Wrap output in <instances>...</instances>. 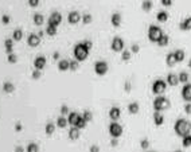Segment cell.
Returning a JSON list of instances; mask_svg holds the SVG:
<instances>
[{
  "label": "cell",
  "instance_id": "obj_42",
  "mask_svg": "<svg viewBox=\"0 0 191 152\" xmlns=\"http://www.w3.org/2000/svg\"><path fill=\"white\" fill-rule=\"evenodd\" d=\"M92 20H93V16H92L90 14H85V15L82 16L83 24H89V23H92Z\"/></svg>",
  "mask_w": 191,
  "mask_h": 152
},
{
  "label": "cell",
  "instance_id": "obj_57",
  "mask_svg": "<svg viewBox=\"0 0 191 152\" xmlns=\"http://www.w3.org/2000/svg\"><path fill=\"white\" fill-rule=\"evenodd\" d=\"M53 58L54 59H59V51H55V53L53 54Z\"/></svg>",
  "mask_w": 191,
  "mask_h": 152
},
{
  "label": "cell",
  "instance_id": "obj_35",
  "mask_svg": "<svg viewBox=\"0 0 191 152\" xmlns=\"http://www.w3.org/2000/svg\"><path fill=\"white\" fill-rule=\"evenodd\" d=\"M22 38H23V31L20 30V28L14 30V33H12V39H14V41H20Z\"/></svg>",
  "mask_w": 191,
  "mask_h": 152
},
{
  "label": "cell",
  "instance_id": "obj_41",
  "mask_svg": "<svg viewBox=\"0 0 191 152\" xmlns=\"http://www.w3.org/2000/svg\"><path fill=\"white\" fill-rule=\"evenodd\" d=\"M7 61L10 62V64H16L18 62V55H16L15 53H11V54H7Z\"/></svg>",
  "mask_w": 191,
  "mask_h": 152
},
{
  "label": "cell",
  "instance_id": "obj_28",
  "mask_svg": "<svg viewBox=\"0 0 191 152\" xmlns=\"http://www.w3.org/2000/svg\"><path fill=\"white\" fill-rule=\"evenodd\" d=\"M33 20H34V23H35L36 26H42L43 22H45V18H43L42 14H34Z\"/></svg>",
  "mask_w": 191,
  "mask_h": 152
},
{
  "label": "cell",
  "instance_id": "obj_44",
  "mask_svg": "<svg viewBox=\"0 0 191 152\" xmlns=\"http://www.w3.org/2000/svg\"><path fill=\"white\" fill-rule=\"evenodd\" d=\"M40 76H42V70H38V69H35V70L31 73V77H33L34 79H38Z\"/></svg>",
  "mask_w": 191,
  "mask_h": 152
},
{
  "label": "cell",
  "instance_id": "obj_16",
  "mask_svg": "<svg viewBox=\"0 0 191 152\" xmlns=\"http://www.w3.org/2000/svg\"><path fill=\"white\" fill-rule=\"evenodd\" d=\"M153 123H155L156 127H160V125L164 123V116L160 113V112L155 110V113H153Z\"/></svg>",
  "mask_w": 191,
  "mask_h": 152
},
{
  "label": "cell",
  "instance_id": "obj_14",
  "mask_svg": "<svg viewBox=\"0 0 191 152\" xmlns=\"http://www.w3.org/2000/svg\"><path fill=\"white\" fill-rule=\"evenodd\" d=\"M121 116V110L118 107H112L111 109H109V117H111L113 121H116V120H118Z\"/></svg>",
  "mask_w": 191,
  "mask_h": 152
},
{
  "label": "cell",
  "instance_id": "obj_32",
  "mask_svg": "<svg viewBox=\"0 0 191 152\" xmlns=\"http://www.w3.org/2000/svg\"><path fill=\"white\" fill-rule=\"evenodd\" d=\"M67 124H69V123H67V119H66L65 116H61V117H58V119H57V127L65 128Z\"/></svg>",
  "mask_w": 191,
  "mask_h": 152
},
{
  "label": "cell",
  "instance_id": "obj_46",
  "mask_svg": "<svg viewBox=\"0 0 191 152\" xmlns=\"http://www.w3.org/2000/svg\"><path fill=\"white\" fill-rule=\"evenodd\" d=\"M77 69H78V61H77V59H76V61H71L70 62V70H77Z\"/></svg>",
  "mask_w": 191,
  "mask_h": 152
},
{
  "label": "cell",
  "instance_id": "obj_48",
  "mask_svg": "<svg viewBox=\"0 0 191 152\" xmlns=\"http://www.w3.org/2000/svg\"><path fill=\"white\" fill-rule=\"evenodd\" d=\"M10 20H11V18L8 15H3L2 16V23L3 24H8V23H10Z\"/></svg>",
  "mask_w": 191,
  "mask_h": 152
},
{
  "label": "cell",
  "instance_id": "obj_45",
  "mask_svg": "<svg viewBox=\"0 0 191 152\" xmlns=\"http://www.w3.org/2000/svg\"><path fill=\"white\" fill-rule=\"evenodd\" d=\"M139 51H140V46L139 45H136V43H133L131 46V53H139Z\"/></svg>",
  "mask_w": 191,
  "mask_h": 152
},
{
  "label": "cell",
  "instance_id": "obj_29",
  "mask_svg": "<svg viewBox=\"0 0 191 152\" xmlns=\"http://www.w3.org/2000/svg\"><path fill=\"white\" fill-rule=\"evenodd\" d=\"M45 132H46V135H47V136H51V135L55 132V125H54L53 123H47V124H46V127H45Z\"/></svg>",
  "mask_w": 191,
  "mask_h": 152
},
{
  "label": "cell",
  "instance_id": "obj_18",
  "mask_svg": "<svg viewBox=\"0 0 191 152\" xmlns=\"http://www.w3.org/2000/svg\"><path fill=\"white\" fill-rule=\"evenodd\" d=\"M167 84L171 85V86H176V85L179 84V77L174 73H170L168 76H167Z\"/></svg>",
  "mask_w": 191,
  "mask_h": 152
},
{
  "label": "cell",
  "instance_id": "obj_49",
  "mask_svg": "<svg viewBox=\"0 0 191 152\" xmlns=\"http://www.w3.org/2000/svg\"><path fill=\"white\" fill-rule=\"evenodd\" d=\"M28 4H30V7H38L39 0H28Z\"/></svg>",
  "mask_w": 191,
  "mask_h": 152
},
{
  "label": "cell",
  "instance_id": "obj_30",
  "mask_svg": "<svg viewBox=\"0 0 191 152\" xmlns=\"http://www.w3.org/2000/svg\"><path fill=\"white\" fill-rule=\"evenodd\" d=\"M168 41H170V38H168V35H166V34H163V35L159 38V41L156 42L159 46H161V47H164V46H167L168 45Z\"/></svg>",
  "mask_w": 191,
  "mask_h": 152
},
{
  "label": "cell",
  "instance_id": "obj_52",
  "mask_svg": "<svg viewBox=\"0 0 191 152\" xmlns=\"http://www.w3.org/2000/svg\"><path fill=\"white\" fill-rule=\"evenodd\" d=\"M160 2L164 7H170V5H172V0H160Z\"/></svg>",
  "mask_w": 191,
  "mask_h": 152
},
{
  "label": "cell",
  "instance_id": "obj_40",
  "mask_svg": "<svg viewBox=\"0 0 191 152\" xmlns=\"http://www.w3.org/2000/svg\"><path fill=\"white\" fill-rule=\"evenodd\" d=\"M82 117L85 119L86 123H89V121H92V120H93V113H92L90 110H85L82 113Z\"/></svg>",
  "mask_w": 191,
  "mask_h": 152
},
{
  "label": "cell",
  "instance_id": "obj_37",
  "mask_svg": "<svg viewBox=\"0 0 191 152\" xmlns=\"http://www.w3.org/2000/svg\"><path fill=\"white\" fill-rule=\"evenodd\" d=\"M178 77H179V82H182V84H187V82H189V78H190L189 73H186V71H182Z\"/></svg>",
  "mask_w": 191,
  "mask_h": 152
},
{
  "label": "cell",
  "instance_id": "obj_17",
  "mask_svg": "<svg viewBox=\"0 0 191 152\" xmlns=\"http://www.w3.org/2000/svg\"><path fill=\"white\" fill-rule=\"evenodd\" d=\"M58 70L59 71L70 70V61H67V59H59V62H58Z\"/></svg>",
  "mask_w": 191,
  "mask_h": 152
},
{
  "label": "cell",
  "instance_id": "obj_7",
  "mask_svg": "<svg viewBox=\"0 0 191 152\" xmlns=\"http://www.w3.org/2000/svg\"><path fill=\"white\" fill-rule=\"evenodd\" d=\"M108 64H106L105 61H98L96 62L94 65V71L96 74H98V76H104V74H106V71H108Z\"/></svg>",
  "mask_w": 191,
  "mask_h": 152
},
{
  "label": "cell",
  "instance_id": "obj_24",
  "mask_svg": "<svg viewBox=\"0 0 191 152\" xmlns=\"http://www.w3.org/2000/svg\"><path fill=\"white\" fill-rule=\"evenodd\" d=\"M152 7H153V4H152L151 0H143V2H141V10L146 11V12L151 11Z\"/></svg>",
  "mask_w": 191,
  "mask_h": 152
},
{
  "label": "cell",
  "instance_id": "obj_1",
  "mask_svg": "<svg viewBox=\"0 0 191 152\" xmlns=\"http://www.w3.org/2000/svg\"><path fill=\"white\" fill-rule=\"evenodd\" d=\"M174 131L178 136L183 137L184 135L191 133V123L186 119H179L175 121V125H174Z\"/></svg>",
  "mask_w": 191,
  "mask_h": 152
},
{
  "label": "cell",
  "instance_id": "obj_34",
  "mask_svg": "<svg viewBox=\"0 0 191 152\" xmlns=\"http://www.w3.org/2000/svg\"><path fill=\"white\" fill-rule=\"evenodd\" d=\"M88 124V123L85 121V119H83L82 116H78V119H77V123H76V125L74 127H77V128H80V129H82V128H85V125Z\"/></svg>",
  "mask_w": 191,
  "mask_h": 152
},
{
  "label": "cell",
  "instance_id": "obj_3",
  "mask_svg": "<svg viewBox=\"0 0 191 152\" xmlns=\"http://www.w3.org/2000/svg\"><path fill=\"white\" fill-rule=\"evenodd\" d=\"M170 105H171L170 100L167 98V97H163L161 94L158 97V98L153 100V109H155V110H158V112L166 110V109L170 108Z\"/></svg>",
  "mask_w": 191,
  "mask_h": 152
},
{
  "label": "cell",
  "instance_id": "obj_6",
  "mask_svg": "<svg viewBox=\"0 0 191 152\" xmlns=\"http://www.w3.org/2000/svg\"><path fill=\"white\" fill-rule=\"evenodd\" d=\"M109 135H111L112 137H120L121 135H123V127H121L118 123L113 121L111 125H109Z\"/></svg>",
  "mask_w": 191,
  "mask_h": 152
},
{
  "label": "cell",
  "instance_id": "obj_47",
  "mask_svg": "<svg viewBox=\"0 0 191 152\" xmlns=\"http://www.w3.org/2000/svg\"><path fill=\"white\" fill-rule=\"evenodd\" d=\"M61 113H62V116H65V114H69V108H67V105H62V107H61Z\"/></svg>",
  "mask_w": 191,
  "mask_h": 152
},
{
  "label": "cell",
  "instance_id": "obj_22",
  "mask_svg": "<svg viewBox=\"0 0 191 152\" xmlns=\"http://www.w3.org/2000/svg\"><path fill=\"white\" fill-rule=\"evenodd\" d=\"M14 39H10V38H7L4 41V47H5V53L7 54H11V53H14Z\"/></svg>",
  "mask_w": 191,
  "mask_h": 152
},
{
  "label": "cell",
  "instance_id": "obj_58",
  "mask_svg": "<svg viewBox=\"0 0 191 152\" xmlns=\"http://www.w3.org/2000/svg\"><path fill=\"white\" fill-rule=\"evenodd\" d=\"M15 151H16V152H23L24 150H23L22 147H16V148H15Z\"/></svg>",
  "mask_w": 191,
  "mask_h": 152
},
{
  "label": "cell",
  "instance_id": "obj_26",
  "mask_svg": "<svg viewBox=\"0 0 191 152\" xmlns=\"http://www.w3.org/2000/svg\"><path fill=\"white\" fill-rule=\"evenodd\" d=\"M139 109H140V105H139L137 102H131V104L128 105V112H129L131 114L139 113Z\"/></svg>",
  "mask_w": 191,
  "mask_h": 152
},
{
  "label": "cell",
  "instance_id": "obj_2",
  "mask_svg": "<svg viewBox=\"0 0 191 152\" xmlns=\"http://www.w3.org/2000/svg\"><path fill=\"white\" fill-rule=\"evenodd\" d=\"M88 55H89V48H86L85 46H83V43L76 45V47H74V58H76L78 62L85 61V59L88 58Z\"/></svg>",
  "mask_w": 191,
  "mask_h": 152
},
{
  "label": "cell",
  "instance_id": "obj_15",
  "mask_svg": "<svg viewBox=\"0 0 191 152\" xmlns=\"http://www.w3.org/2000/svg\"><path fill=\"white\" fill-rule=\"evenodd\" d=\"M121 20H123V16H121L120 12H114L113 15L111 16V23L114 27H118V26L121 24Z\"/></svg>",
  "mask_w": 191,
  "mask_h": 152
},
{
  "label": "cell",
  "instance_id": "obj_19",
  "mask_svg": "<svg viewBox=\"0 0 191 152\" xmlns=\"http://www.w3.org/2000/svg\"><path fill=\"white\" fill-rule=\"evenodd\" d=\"M179 28H180L182 31H190L191 30V16L184 19V20L179 24Z\"/></svg>",
  "mask_w": 191,
  "mask_h": 152
},
{
  "label": "cell",
  "instance_id": "obj_20",
  "mask_svg": "<svg viewBox=\"0 0 191 152\" xmlns=\"http://www.w3.org/2000/svg\"><path fill=\"white\" fill-rule=\"evenodd\" d=\"M81 132H80V128L77 127H71L70 131H69V139L70 140H77L78 137H80Z\"/></svg>",
  "mask_w": 191,
  "mask_h": 152
},
{
  "label": "cell",
  "instance_id": "obj_53",
  "mask_svg": "<svg viewBox=\"0 0 191 152\" xmlns=\"http://www.w3.org/2000/svg\"><path fill=\"white\" fill-rule=\"evenodd\" d=\"M124 89H125V92H131V82L129 81H125V84H124Z\"/></svg>",
  "mask_w": 191,
  "mask_h": 152
},
{
  "label": "cell",
  "instance_id": "obj_12",
  "mask_svg": "<svg viewBox=\"0 0 191 152\" xmlns=\"http://www.w3.org/2000/svg\"><path fill=\"white\" fill-rule=\"evenodd\" d=\"M80 20H81V15H80L78 11H71V12H69L67 22L70 23V24H77Z\"/></svg>",
  "mask_w": 191,
  "mask_h": 152
},
{
  "label": "cell",
  "instance_id": "obj_43",
  "mask_svg": "<svg viewBox=\"0 0 191 152\" xmlns=\"http://www.w3.org/2000/svg\"><path fill=\"white\" fill-rule=\"evenodd\" d=\"M140 147H141V150H148V148H149V140L148 139H143L140 141Z\"/></svg>",
  "mask_w": 191,
  "mask_h": 152
},
{
  "label": "cell",
  "instance_id": "obj_23",
  "mask_svg": "<svg viewBox=\"0 0 191 152\" xmlns=\"http://www.w3.org/2000/svg\"><path fill=\"white\" fill-rule=\"evenodd\" d=\"M14 90H15V86H14L12 82L7 81L3 84V92H4V93H12Z\"/></svg>",
  "mask_w": 191,
  "mask_h": 152
},
{
  "label": "cell",
  "instance_id": "obj_11",
  "mask_svg": "<svg viewBox=\"0 0 191 152\" xmlns=\"http://www.w3.org/2000/svg\"><path fill=\"white\" fill-rule=\"evenodd\" d=\"M46 62H47L46 61V57H43V55L36 57V58L34 59V67L38 69V70H43L46 66Z\"/></svg>",
  "mask_w": 191,
  "mask_h": 152
},
{
  "label": "cell",
  "instance_id": "obj_10",
  "mask_svg": "<svg viewBox=\"0 0 191 152\" xmlns=\"http://www.w3.org/2000/svg\"><path fill=\"white\" fill-rule=\"evenodd\" d=\"M182 97H183V100L186 102H191V84L190 82L184 84L183 89H182Z\"/></svg>",
  "mask_w": 191,
  "mask_h": 152
},
{
  "label": "cell",
  "instance_id": "obj_38",
  "mask_svg": "<svg viewBox=\"0 0 191 152\" xmlns=\"http://www.w3.org/2000/svg\"><path fill=\"white\" fill-rule=\"evenodd\" d=\"M46 34H47V35H50V36H54L57 34V27H55V26L49 24L47 27H46Z\"/></svg>",
  "mask_w": 191,
  "mask_h": 152
},
{
  "label": "cell",
  "instance_id": "obj_25",
  "mask_svg": "<svg viewBox=\"0 0 191 152\" xmlns=\"http://www.w3.org/2000/svg\"><path fill=\"white\" fill-rule=\"evenodd\" d=\"M174 55H175V59L176 62H182L184 59V57H186V54H184L183 50H180V48H178V50L174 51Z\"/></svg>",
  "mask_w": 191,
  "mask_h": 152
},
{
  "label": "cell",
  "instance_id": "obj_4",
  "mask_svg": "<svg viewBox=\"0 0 191 152\" xmlns=\"http://www.w3.org/2000/svg\"><path fill=\"white\" fill-rule=\"evenodd\" d=\"M167 89V82L163 81V79H156L152 84V93L156 94V96H160L166 92Z\"/></svg>",
  "mask_w": 191,
  "mask_h": 152
},
{
  "label": "cell",
  "instance_id": "obj_36",
  "mask_svg": "<svg viewBox=\"0 0 191 152\" xmlns=\"http://www.w3.org/2000/svg\"><path fill=\"white\" fill-rule=\"evenodd\" d=\"M131 57H132L131 50H123L121 51V59H123L124 62H128L129 59H131Z\"/></svg>",
  "mask_w": 191,
  "mask_h": 152
},
{
  "label": "cell",
  "instance_id": "obj_8",
  "mask_svg": "<svg viewBox=\"0 0 191 152\" xmlns=\"http://www.w3.org/2000/svg\"><path fill=\"white\" fill-rule=\"evenodd\" d=\"M111 48L116 53H120V51L124 50V41L120 38V36H114L113 41L111 43Z\"/></svg>",
  "mask_w": 191,
  "mask_h": 152
},
{
  "label": "cell",
  "instance_id": "obj_39",
  "mask_svg": "<svg viewBox=\"0 0 191 152\" xmlns=\"http://www.w3.org/2000/svg\"><path fill=\"white\" fill-rule=\"evenodd\" d=\"M26 150H27V152H38L39 151V145L35 144V143H30Z\"/></svg>",
  "mask_w": 191,
  "mask_h": 152
},
{
  "label": "cell",
  "instance_id": "obj_27",
  "mask_svg": "<svg viewBox=\"0 0 191 152\" xmlns=\"http://www.w3.org/2000/svg\"><path fill=\"white\" fill-rule=\"evenodd\" d=\"M156 19H158L160 23H164L168 20V12H166V11H160V12H158V15H156Z\"/></svg>",
  "mask_w": 191,
  "mask_h": 152
},
{
  "label": "cell",
  "instance_id": "obj_13",
  "mask_svg": "<svg viewBox=\"0 0 191 152\" xmlns=\"http://www.w3.org/2000/svg\"><path fill=\"white\" fill-rule=\"evenodd\" d=\"M27 43H28V46H31V47H36V46H39V43H40V38L36 34H30L27 38Z\"/></svg>",
  "mask_w": 191,
  "mask_h": 152
},
{
  "label": "cell",
  "instance_id": "obj_50",
  "mask_svg": "<svg viewBox=\"0 0 191 152\" xmlns=\"http://www.w3.org/2000/svg\"><path fill=\"white\" fill-rule=\"evenodd\" d=\"M184 112H186L187 114H191V102H187V104L184 105Z\"/></svg>",
  "mask_w": 191,
  "mask_h": 152
},
{
  "label": "cell",
  "instance_id": "obj_5",
  "mask_svg": "<svg viewBox=\"0 0 191 152\" xmlns=\"http://www.w3.org/2000/svg\"><path fill=\"white\" fill-rule=\"evenodd\" d=\"M163 35V31H161L160 27H158V26H151V27L148 28V38L149 41L152 42H158L159 38Z\"/></svg>",
  "mask_w": 191,
  "mask_h": 152
},
{
  "label": "cell",
  "instance_id": "obj_33",
  "mask_svg": "<svg viewBox=\"0 0 191 152\" xmlns=\"http://www.w3.org/2000/svg\"><path fill=\"white\" fill-rule=\"evenodd\" d=\"M182 145H183L184 148L191 147V133L184 135V136H183V140H182Z\"/></svg>",
  "mask_w": 191,
  "mask_h": 152
},
{
  "label": "cell",
  "instance_id": "obj_9",
  "mask_svg": "<svg viewBox=\"0 0 191 152\" xmlns=\"http://www.w3.org/2000/svg\"><path fill=\"white\" fill-rule=\"evenodd\" d=\"M61 22H62V15H61L59 12H53L50 15V18H49V24H51V26H55V27H58V26L61 24Z\"/></svg>",
  "mask_w": 191,
  "mask_h": 152
},
{
  "label": "cell",
  "instance_id": "obj_51",
  "mask_svg": "<svg viewBox=\"0 0 191 152\" xmlns=\"http://www.w3.org/2000/svg\"><path fill=\"white\" fill-rule=\"evenodd\" d=\"M82 43H83V46H85L86 48H89V50L93 47V43H92V41H83Z\"/></svg>",
  "mask_w": 191,
  "mask_h": 152
},
{
  "label": "cell",
  "instance_id": "obj_59",
  "mask_svg": "<svg viewBox=\"0 0 191 152\" xmlns=\"http://www.w3.org/2000/svg\"><path fill=\"white\" fill-rule=\"evenodd\" d=\"M38 36H39V38H42V36H43V33H42V31H40V33H38Z\"/></svg>",
  "mask_w": 191,
  "mask_h": 152
},
{
  "label": "cell",
  "instance_id": "obj_21",
  "mask_svg": "<svg viewBox=\"0 0 191 152\" xmlns=\"http://www.w3.org/2000/svg\"><path fill=\"white\" fill-rule=\"evenodd\" d=\"M80 114L77 113V112H69V116H67V123L71 125V127H74L77 123V119Z\"/></svg>",
  "mask_w": 191,
  "mask_h": 152
},
{
  "label": "cell",
  "instance_id": "obj_56",
  "mask_svg": "<svg viewBox=\"0 0 191 152\" xmlns=\"http://www.w3.org/2000/svg\"><path fill=\"white\" fill-rule=\"evenodd\" d=\"M111 145H112V147H116V145H117V137H113V139H112Z\"/></svg>",
  "mask_w": 191,
  "mask_h": 152
},
{
  "label": "cell",
  "instance_id": "obj_60",
  "mask_svg": "<svg viewBox=\"0 0 191 152\" xmlns=\"http://www.w3.org/2000/svg\"><path fill=\"white\" fill-rule=\"evenodd\" d=\"M189 67L191 69V59H190V61H189Z\"/></svg>",
  "mask_w": 191,
  "mask_h": 152
},
{
  "label": "cell",
  "instance_id": "obj_55",
  "mask_svg": "<svg viewBox=\"0 0 191 152\" xmlns=\"http://www.w3.org/2000/svg\"><path fill=\"white\" fill-rule=\"evenodd\" d=\"M100 151V147L98 145H92L90 147V152H98Z\"/></svg>",
  "mask_w": 191,
  "mask_h": 152
},
{
  "label": "cell",
  "instance_id": "obj_54",
  "mask_svg": "<svg viewBox=\"0 0 191 152\" xmlns=\"http://www.w3.org/2000/svg\"><path fill=\"white\" fill-rule=\"evenodd\" d=\"M14 128H15V131H16V132H22V129H23V125L20 124V123H16L15 127H14Z\"/></svg>",
  "mask_w": 191,
  "mask_h": 152
},
{
  "label": "cell",
  "instance_id": "obj_31",
  "mask_svg": "<svg viewBox=\"0 0 191 152\" xmlns=\"http://www.w3.org/2000/svg\"><path fill=\"white\" fill-rule=\"evenodd\" d=\"M166 64H167V66H174V65L176 64V59H175V55H174V53L167 54V57H166Z\"/></svg>",
  "mask_w": 191,
  "mask_h": 152
}]
</instances>
